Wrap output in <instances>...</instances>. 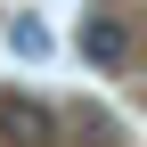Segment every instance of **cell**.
Segmentation results:
<instances>
[{
    "instance_id": "7a4b0ae2",
    "label": "cell",
    "mask_w": 147,
    "mask_h": 147,
    "mask_svg": "<svg viewBox=\"0 0 147 147\" xmlns=\"http://www.w3.org/2000/svg\"><path fill=\"white\" fill-rule=\"evenodd\" d=\"M82 57L98 65V74H123V65H131V16H123V8L82 16Z\"/></svg>"
},
{
    "instance_id": "3957f363",
    "label": "cell",
    "mask_w": 147,
    "mask_h": 147,
    "mask_svg": "<svg viewBox=\"0 0 147 147\" xmlns=\"http://www.w3.org/2000/svg\"><path fill=\"white\" fill-rule=\"evenodd\" d=\"M8 41H16V57H49V49H57L41 16H16V25H8Z\"/></svg>"
},
{
    "instance_id": "6da1fadb",
    "label": "cell",
    "mask_w": 147,
    "mask_h": 147,
    "mask_svg": "<svg viewBox=\"0 0 147 147\" xmlns=\"http://www.w3.org/2000/svg\"><path fill=\"white\" fill-rule=\"evenodd\" d=\"M0 147H57V106L25 98V90H0Z\"/></svg>"
}]
</instances>
